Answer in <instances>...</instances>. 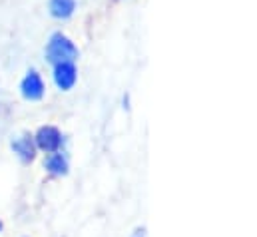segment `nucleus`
<instances>
[{"mask_svg": "<svg viewBox=\"0 0 257 237\" xmlns=\"http://www.w3.org/2000/svg\"><path fill=\"white\" fill-rule=\"evenodd\" d=\"M46 58L52 64H60V62H74L78 58V48L74 46V42L64 36V34H54L48 42L46 48Z\"/></svg>", "mask_w": 257, "mask_h": 237, "instance_id": "obj_1", "label": "nucleus"}, {"mask_svg": "<svg viewBox=\"0 0 257 237\" xmlns=\"http://www.w3.org/2000/svg\"><path fill=\"white\" fill-rule=\"evenodd\" d=\"M20 90H22V96H24L26 100H30V102L40 100V98L44 96V82H42L40 74L34 72V70H30V72L26 74V78L22 80Z\"/></svg>", "mask_w": 257, "mask_h": 237, "instance_id": "obj_2", "label": "nucleus"}, {"mask_svg": "<svg viewBox=\"0 0 257 237\" xmlns=\"http://www.w3.org/2000/svg\"><path fill=\"white\" fill-rule=\"evenodd\" d=\"M60 144H62V136H60V132L54 126H44V128L38 130V134H36V146L42 152H50V154L52 152H58Z\"/></svg>", "mask_w": 257, "mask_h": 237, "instance_id": "obj_3", "label": "nucleus"}, {"mask_svg": "<svg viewBox=\"0 0 257 237\" xmlns=\"http://www.w3.org/2000/svg\"><path fill=\"white\" fill-rule=\"evenodd\" d=\"M76 66H74V62H60V64H56V68H54V82H56V86L60 88V90H72L74 88V84H76Z\"/></svg>", "mask_w": 257, "mask_h": 237, "instance_id": "obj_4", "label": "nucleus"}, {"mask_svg": "<svg viewBox=\"0 0 257 237\" xmlns=\"http://www.w3.org/2000/svg\"><path fill=\"white\" fill-rule=\"evenodd\" d=\"M12 150L14 154L22 160V162H32L34 156H36V148H34V142L30 136H20L12 142Z\"/></svg>", "mask_w": 257, "mask_h": 237, "instance_id": "obj_5", "label": "nucleus"}, {"mask_svg": "<svg viewBox=\"0 0 257 237\" xmlns=\"http://www.w3.org/2000/svg\"><path fill=\"white\" fill-rule=\"evenodd\" d=\"M76 10V0H50V14L54 18L66 20L74 14Z\"/></svg>", "mask_w": 257, "mask_h": 237, "instance_id": "obj_6", "label": "nucleus"}, {"mask_svg": "<svg viewBox=\"0 0 257 237\" xmlns=\"http://www.w3.org/2000/svg\"><path fill=\"white\" fill-rule=\"evenodd\" d=\"M46 170L54 176H64V174H68V162L62 154L52 152V156L46 160Z\"/></svg>", "mask_w": 257, "mask_h": 237, "instance_id": "obj_7", "label": "nucleus"}, {"mask_svg": "<svg viewBox=\"0 0 257 237\" xmlns=\"http://www.w3.org/2000/svg\"><path fill=\"white\" fill-rule=\"evenodd\" d=\"M136 233H138V235H136V237H144V229H138Z\"/></svg>", "mask_w": 257, "mask_h": 237, "instance_id": "obj_8", "label": "nucleus"}, {"mask_svg": "<svg viewBox=\"0 0 257 237\" xmlns=\"http://www.w3.org/2000/svg\"><path fill=\"white\" fill-rule=\"evenodd\" d=\"M0 229H2V223H0Z\"/></svg>", "mask_w": 257, "mask_h": 237, "instance_id": "obj_9", "label": "nucleus"}]
</instances>
